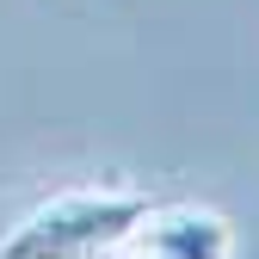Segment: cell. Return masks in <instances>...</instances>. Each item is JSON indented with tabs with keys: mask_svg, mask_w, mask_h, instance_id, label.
<instances>
[{
	"mask_svg": "<svg viewBox=\"0 0 259 259\" xmlns=\"http://www.w3.org/2000/svg\"><path fill=\"white\" fill-rule=\"evenodd\" d=\"M235 235L216 210H148L142 229L105 259H229Z\"/></svg>",
	"mask_w": 259,
	"mask_h": 259,
	"instance_id": "obj_2",
	"label": "cell"
},
{
	"mask_svg": "<svg viewBox=\"0 0 259 259\" xmlns=\"http://www.w3.org/2000/svg\"><path fill=\"white\" fill-rule=\"evenodd\" d=\"M148 198L136 191H68L44 210H31L0 241V259H105L142 229Z\"/></svg>",
	"mask_w": 259,
	"mask_h": 259,
	"instance_id": "obj_1",
	"label": "cell"
}]
</instances>
